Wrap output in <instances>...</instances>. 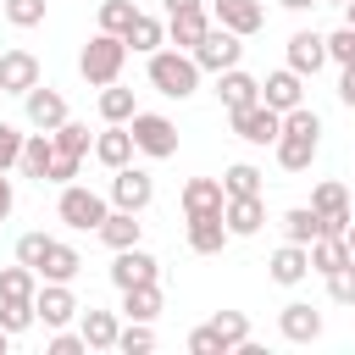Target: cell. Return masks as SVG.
<instances>
[{"instance_id": "48", "label": "cell", "mask_w": 355, "mask_h": 355, "mask_svg": "<svg viewBox=\"0 0 355 355\" xmlns=\"http://www.w3.org/2000/svg\"><path fill=\"white\" fill-rule=\"evenodd\" d=\"M50 355H89V338H83V327H78V333L55 327V338H50Z\"/></svg>"}, {"instance_id": "16", "label": "cell", "mask_w": 355, "mask_h": 355, "mask_svg": "<svg viewBox=\"0 0 355 355\" xmlns=\"http://www.w3.org/2000/svg\"><path fill=\"white\" fill-rule=\"evenodd\" d=\"M261 100H266L272 111H294V105H305V78H300L294 67L266 72V78H261Z\"/></svg>"}, {"instance_id": "32", "label": "cell", "mask_w": 355, "mask_h": 355, "mask_svg": "<svg viewBox=\"0 0 355 355\" xmlns=\"http://www.w3.org/2000/svg\"><path fill=\"white\" fill-rule=\"evenodd\" d=\"M122 39H128V50L150 55V50H161V44H166V22H155L150 11H139V17H133V28H128Z\"/></svg>"}, {"instance_id": "15", "label": "cell", "mask_w": 355, "mask_h": 355, "mask_svg": "<svg viewBox=\"0 0 355 355\" xmlns=\"http://www.w3.org/2000/svg\"><path fill=\"white\" fill-rule=\"evenodd\" d=\"M288 67H294L300 78H316V72L327 67V33H316V28H300V33L288 39Z\"/></svg>"}, {"instance_id": "25", "label": "cell", "mask_w": 355, "mask_h": 355, "mask_svg": "<svg viewBox=\"0 0 355 355\" xmlns=\"http://www.w3.org/2000/svg\"><path fill=\"white\" fill-rule=\"evenodd\" d=\"M78 272H83V255H78L72 244L50 239V250H44V266H39V277H44V283H72Z\"/></svg>"}, {"instance_id": "11", "label": "cell", "mask_w": 355, "mask_h": 355, "mask_svg": "<svg viewBox=\"0 0 355 355\" xmlns=\"http://www.w3.org/2000/svg\"><path fill=\"white\" fill-rule=\"evenodd\" d=\"M111 283H116V288H139V283H161V261H155L150 250H139V244H128V250H116V261H111Z\"/></svg>"}, {"instance_id": "46", "label": "cell", "mask_w": 355, "mask_h": 355, "mask_svg": "<svg viewBox=\"0 0 355 355\" xmlns=\"http://www.w3.org/2000/svg\"><path fill=\"white\" fill-rule=\"evenodd\" d=\"M189 355H227V344H222V333L205 322V327H194V333H189Z\"/></svg>"}, {"instance_id": "22", "label": "cell", "mask_w": 355, "mask_h": 355, "mask_svg": "<svg viewBox=\"0 0 355 355\" xmlns=\"http://www.w3.org/2000/svg\"><path fill=\"white\" fill-rule=\"evenodd\" d=\"M222 205H227L222 178H189L183 183V216H216Z\"/></svg>"}, {"instance_id": "50", "label": "cell", "mask_w": 355, "mask_h": 355, "mask_svg": "<svg viewBox=\"0 0 355 355\" xmlns=\"http://www.w3.org/2000/svg\"><path fill=\"white\" fill-rule=\"evenodd\" d=\"M338 100L355 111V72H349V67H344V78H338Z\"/></svg>"}, {"instance_id": "52", "label": "cell", "mask_w": 355, "mask_h": 355, "mask_svg": "<svg viewBox=\"0 0 355 355\" xmlns=\"http://www.w3.org/2000/svg\"><path fill=\"white\" fill-rule=\"evenodd\" d=\"M283 11H305V6H316V0H277Z\"/></svg>"}, {"instance_id": "19", "label": "cell", "mask_w": 355, "mask_h": 355, "mask_svg": "<svg viewBox=\"0 0 355 355\" xmlns=\"http://www.w3.org/2000/svg\"><path fill=\"white\" fill-rule=\"evenodd\" d=\"M266 272H272V283H283V288L305 283V277H311V244H288V239H283V244L272 250Z\"/></svg>"}, {"instance_id": "4", "label": "cell", "mask_w": 355, "mask_h": 355, "mask_svg": "<svg viewBox=\"0 0 355 355\" xmlns=\"http://www.w3.org/2000/svg\"><path fill=\"white\" fill-rule=\"evenodd\" d=\"M55 216H61L67 227H78V233H100V222L111 216V200L94 194V189H83V183H61Z\"/></svg>"}, {"instance_id": "34", "label": "cell", "mask_w": 355, "mask_h": 355, "mask_svg": "<svg viewBox=\"0 0 355 355\" xmlns=\"http://www.w3.org/2000/svg\"><path fill=\"white\" fill-rule=\"evenodd\" d=\"M133 111H139L133 105V89H122V83H105L100 89V116L105 122H133Z\"/></svg>"}, {"instance_id": "36", "label": "cell", "mask_w": 355, "mask_h": 355, "mask_svg": "<svg viewBox=\"0 0 355 355\" xmlns=\"http://www.w3.org/2000/svg\"><path fill=\"white\" fill-rule=\"evenodd\" d=\"M39 322V311H33V300H0V327L17 338V333H28Z\"/></svg>"}, {"instance_id": "33", "label": "cell", "mask_w": 355, "mask_h": 355, "mask_svg": "<svg viewBox=\"0 0 355 355\" xmlns=\"http://www.w3.org/2000/svg\"><path fill=\"white\" fill-rule=\"evenodd\" d=\"M39 283H44V277H39L33 266H22V261H17V266H6V272H0V300H33V294H39Z\"/></svg>"}, {"instance_id": "14", "label": "cell", "mask_w": 355, "mask_h": 355, "mask_svg": "<svg viewBox=\"0 0 355 355\" xmlns=\"http://www.w3.org/2000/svg\"><path fill=\"white\" fill-rule=\"evenodd\" d=\"M33 311H39V322L55 333V327H67L72 316H78V300H72V283H39V294H33Z\"/></svg>"}, {"instance_id": "44", "label": "cell", "mask_w": 355, "mask_h": 355, "mask_svg": "<svg viewBox=\"0 0 355 355\" xmlns=\"http://www.w3.org/2000/svg\"><path fill=\"white\" fill-rule=\"evenodd\" d=\"M22 144H28V133H17L11 122H0V172H11L22 161Z\"/></svg>"}, {"instance_id": "12", "label": "cell", "mask_w": 355, "mask_h": 355, "mask_svg": "<svg viewBox=\"0 0 355 355\" xmlns=\"http://www.w3.org/2000/svg\"><path fill=\"white\" fill-rule=\"evenodd\" d=\"M33 83H44V67H39V55L33 50H6L0 55V94H28Z\"/></svg>"}, {"instance_id": "27", "label": "cell", "mask_w": 355, "mask_h": 355, "mask_svg": "<svg viewBox=\"0 0 355 355\" xmlns=\"http://www.w3.org/2000/svg\"><path fill=\"white\" fill-rule=\"evenodd\" d=\"M139 233H144V222H133V211H116V205L100 222V244L105 250H128V244H139Z\"/></svg>"}, {"instance_id": "41", "label": "cell", "mask_w": 355, "mask_h": 355, "mask_svg": "<svg viewBox=\"0 0 355 355\" xmlns=\"http://www.w3.org/2000/svg\"><path fill=\"white\" fill-rule=\"evenodd\" d=\"M6 22L11 28H39L44 22V0H6Z\"/></svg>"}, {"instance_id": "35", "label": "cell", "mask_w": 355, "mask_h": 355, "mask_svg": "<svg viewBox=\"0 0 355 355\" xmlns=\"http://www.w3.org/2000/svg\"><path fill=\"white\" fill-rule=\"evenodd\" d=\"M211 327L222 333V344H227V355H233L239 344H250V316H244V311H216V316H211Z\"/></svg>"}, {"instance_id": "51", "label": "cell", "mask_w": 355, "mask_h": 355, "mask_svg": "<svg viewBox=\"0 0 355 355\" xmlns=\"http://www.w3.org/2000/svg\"><path fill=\"white\" fill-rule=\"evenodd\" d=\"M205 0H166V17H178V11H200Z\"/></svg>"}, {"instance_id": "29", "label": "cell", "mask_w": 355, "mask_h": 355, "mask_svg": "<svg viewBox=\"0 0 355 355\" xmlns=\"http://www.w3.org/2000/svg\"><path fill=\"white\" fill-rule=\"evenodd\" d=\"M283 239H288V244H316V239H322V216H316V205H294V211H283Z\"/></svg>"}, {"instance_id": "6", "label": "cell", "mask_w": 355, "mask_h": 355, "mask_svg": "<svg viewBox=\"0 0 355 355\" xmlns=\"http://www.w3.org/2000/svg\"><path fill=\"white\" fill-rule=\"evenodd\" d=\"M189 55L200 61V72H211V78H216V72H227V67H239V61H244V39H239L233 28H222V22H211V33H205Z\"/></svg>"}, {"instance_id": "2", "label": "cell", "mask_w": 355, "mask_h": 355, "mask_svg": "<svg viewBox=\"0 0 355 355\" xmlns=\"http://www.w3.org/2000/svg\"><path fill=\"white\" fill-rule=\"evenodd\" d=\"M150 89L166 94V100H189L200 89V61L189 50H150Z\"/></svg>"}, {"instance_id": "21", "label": "cell", "mask_w": 355, "mask_h": 355, "mask_svg": "<svg viewBox=\"0 0 355 355\" xmlns=\"http://www.w3.org/2000/svg\"><path fill=\"white\" fill-rule=\"evenodd\" d=\"M216 100L227 111H244V105L261 100V78H250L244 67H227V72H216Z\"/></svg>"}, {"instance_id": "53", "label": "cell", "mask_w": 355, "mask_h": 355, "mask_svg": "<svg viewBox=\"0 0 355 355\" xmlns=\"http://www.w3.org/2000/svg\"><path fill=\"white\" fill-rule=\"evenodd\" d=\"M344 28H355V0H344Z\"/></svg>"}, {"instance_id": "20", "label": "cell", "mask_w": 355, "mask_h": 355, "mask_svg": "<svg viewBox=\"0 0 355 355\" xmlns=\"http://www.w3.org/2000/svg\"><path fill=\"white\" fill-rule=\"evenodd\" d=\"M277 333H283L288 344H316V338H322V311H311L305 300H294V305L277 311Z\"/></svg>"}, {"instance_id": "38", "label": "cell", "mask_w": 355, "mask_h": 355, "mask_svg": "<svg viewBox=\"0 0 355 355\" xmlns=\"http://www.w3.org/2000/svg\"><path fill=\"white\" fill-rule=\"evenodd\" d=\"M222 189H227V194H261V166L233 161V166L222 172Z\"/></svg>"}, {"instance_id": "28", "label": "cell", "mask_w": 355, "mask_h": 355, "mask_svg": "<svg viewBox=\"0 0 355 355\" xmlns=\"http://www.w3.org/2000/svg\"><path fill=\"white\" fill-rule=\"evenodd\" d=\"M122 316H128V322H155V316H161V283L122 288Z\"/></svg>"}, {"instance_id": "13", "label": "cell", "mask_w": 355, "mask_h": 355, "mask_svg": "<svg viewBox=\"0 0 355 355\" xmlns=\"http://www.w3.org/2000/svg\"><path fill=\"white\" fill-rule=\"evenodd\" d=\"M211 22H222V28H233L239 39H250V33L266 28V6H261V0H211Z\"/></svg>"}, {"instance_id": "45", "label": "cell", "mask_w": 355, "mask_h": 355, "mask_svg": "<svg viewBox=\"0 0 355 355\" xmlns=\"http://www.w3.org/2000/svg\"><path fill=\"white\" fill-rule=\"evenodd\" d=\"M327 61H338V67H349V72H355V28L327 33Z\"/></svg>"}, {"instance_id": "3", "label": "cell", "mask_w": 355, "mask_h": 355, "mask_svg": "<svg viewBox=\"0 0 355 355\" xmlns=\"http://www.w3.org/2000/svg\"><path fill=\"white\" fill-rule=\"evenodd\" d=\"M122 61H128V39H122V33H105V28L78 50V72H83V83H94V89L116 83V78H122Z\"/></svg>"}, {"instance_id": "10", "label": "cell", "mask_w": 355, "mask_h": 355, "mask_svg": "<svg viewBox=\"0 0 355 355\" xmlns=\"http://www.w3.org/2000/svg\"><path fill=\"white\" fill-rule=\"evenodd\" d=\"M311 205H316V216H322V233H344V227L355 222V211H349V189L333 183V178L311 189Z\"/></svg>"}, {"instance_id": "40", "label": "cell", "mask_w": 355, "mask_h": 355, "mask_svg": "<svg viewBox=\"0 0 355 355\" xmlns=\"http://www.w3.org/2000/svg\"><path fill=\"white\" fill-rule=\"evenodd\" d=\"M116 349H122V355H150V349H155V333H150V322H128V327L116 333Z\"/></svg>"}, {"instance_id": "42", "label": "cell", "mask_w": 355, "mask_h": 355, "mask_svg": "<svg viewBox=\"0 0 355 355\" xmlns=\"http://www.w3.org/2000/svg\"><path fill=\"white\" fill-rule=\"evenodd\" d=\"M44 250H50V233H22V239H17V261L33 266V272L44 266Z\"/></svg>"}, {"instance_id": "24", "label": "cell", "mask_w": 355, "mask_h": 355, "mask_svg": "<svg viewBox=\"0 0 355 355\" xmlns=\"http://www.w3.org/2000/svg\"><path fill=\"white\" fill-rule=\"evenodd\" d=\"M50 161H55V139H50L44 128H39V133H28V144H22V161H17V172H22V178H39V183H44V178H50Z\"/></svg>"}, {"instance_id": "54", "label": "cell", "mask_w": 355, "mask_h": 355, "mask_svg": "<svg viewBox=\"0 0 355 355\" xmlns=\"http://www.w3.org/2000/svg\"><path fill=\"white\" fill-rule=\"evenodd\" d=\"M344 244H349V255H355V222H349V227H344Z\"/></svg>"}, {"instance_id": "5", "label": "cell", "mask_w": 355, "mask_h": 355, "mask_svg": "<svg viewBox=\"0 0 355 355\" xmlns=\"http://www.w3.org/2000/svg\"><path fill=\"white\" fill-rule=\"evenodd\" d=\"M133 144H139V155H150V161H166V155H178V122L172 116H161V111H133Z\"/></svg>"}, {"instance_id": "8", "label": "cell", "mask_w": 355, "mask_h": 355, "mask_svg": "<svg viewBox=\"0 0 355 355\" xmlns=\"http://www.w3.org/2000/svg\"><path fill=\"white\" fill-rule=\"evenodd\" d=\"M150 200H155V178H150L144 166L128 161V166L111 172V205H116V211H133V216H139Z\"/></svg>"}, {"instance_id": "7", "label": "cell", "mask_w": 355, "mask_h": 355, "mask_svg": "<svg viewBox=\"0 0 355 355\" xmlns=\"http://www.w3.org/2000/svg\"><path fill=\"white\" fill-rule=\"evenodd\" d=\"M227 122H233V133H239L244 144H255V150L277 144V133H283V111H272L266 100H255V105H244V111H227Z\"/></svg>"}, {"instance_id": "23", "label": "cell", "mask_w": 355, "mask_h": 355, "mask_svg": "<svg viewBox=\"0 0 355 355\" xmlns=\"http://www.w3.org/2000/svg\"><path fill=\"white\" fill-rule=\"evenodd\" d=\"M227 239H233V233H227V216H222V211H216V216H189V250H194V255H216Z\"/></svg>"}, {"instance_id": "43", "label": "cell", "mask_w": 355, "mask_h": 355, "mask_svg": "<svg viewBox=\"0 0 355 355\" xmlns=\"http://www.w3.org/2000/svg\"><path fill=\"white\" fill-rule=\"evenodd\" d=\"M327 294L338 305H355V261H344L338 272H327Z\"/></svg>"}, {"instance_id": "55", "label": "cell", "mask_w": 355, "mask_h": 355, "mask_svg": "<svg viewBox=\"0 0 355 355\" xmlns=\"http://www.w3.org/2000/svg\"><path fill=\"white\" fill-rule=\"evenodd\" d=\"M6 344H11V333H6V327H0V355H6Z\"/></svg>"}, {"instance_id": "37", "label": "cell", "mask_w": 355, "mask_h": 355, "mask_svg": "<svg viewBox=\"0 0 355 355\" xmlns=\"http://www.w3.org/2000/svg\"><path fill=\"white\" fill-rule=\"evenodd\" d=\"M133 17H139L133 0H100V28H105V33H128Z\"/></svg>"}, {"instance_id": "47", "label": "cell", "mask_w": 355, "mask_h": 355, "mask_svg": "<svg viewBox=\"0 0 355 355\" xmlns=\"http://www.w3.org/2000/svg\"><path fill=\"white\" fill-rule=\"evenodd\" d=\"M78 166H83V155L55 150V161H50V178H44V183H72V178H78Z\"/></svg>"}, {"instance_id": "49", "label": "cell", "mask_w": 355, "mask_h": 355, "mask_svg": "<svg viewBox=\"0 0 355 355\" xmlns=\"http://www.w3.org/2000/svg\"><path fill=\"white\" fill-rule=\"evenodd\" d=\"M11 205H17V189H11V178H6V172H0V222H6V216H11Z\"/></svg>"}, {"instance_id": "17", "label": "cell", "mask_w": 355, "mask_h": 355, "mask_svg": "<svg viewBox=\"0 0 355 355\" xmlns=\"http://www.w3.org/2000/svg\"><path fill=\"white\" fill-rule=\"evenodd\" d=\"M133 155H139V144H133V128H128V122H105V133H94V161H100V166L116 172V166H128Z\"/></svg>"}, {"instance_id": "57", "label": "cell", "mask_w": 355, "mask_h": 355, "mask_svg": "<svg viewBox=\"0 0 355 355\" xmlns=\"http://www.w3.org/2000/svg\"><path fill=\"white\" fill-rule=\"evenodd\" d=\"M0 11H6V0H0Z\"/></svg>"}, {"instance_id": "39", "label": "cell", "mask_w": 355, "mask_h": 355, "mask_svg": "<svg viewBox=\"0 0 355 355\" xmlns=\"http://www.w3.org/2000/svg\"><path fill=\"white\" fill-rule=\"evenodd\" d=\"M50 139H55V150H72V155H89V150H94L89 128H83V122H72V116H67V122H61V128H55Z\"/></svg>"}, {"instance_id": "31", "label": "cell", "mask_w": 355, "mask_h": 355, "mask_svg": "<svg viewBox=\"0 0 355 355\" xmlns=\"http://www.w3.org/2000/svg\"><path fill=\"white\" fill-rule=\"evenodd\" d=\"M116 333H122V322H116V311H83V338H89V349H116Z\"/></svg>"}, {"instance_id": "56", "label": "cell", "mask_w": 355, "mask_h": 355, "mask_svg": "<svg viewBox=\"0 0 355 355\" xmlns=\"http://www.w3.org/2000/svg\"><path fill=\"white\" fill-rule=\"evenodd\" d=\"M316 6H344V0H316Z\"/></svg>"}, {"instance_id": "1", "label": "cell", "mask_w": 355, "mask_h": 355, "mask_svg": "<svg viewBox=\"0 0 355 355\" xmlns=\"http://www.w3.org/2000/svg\"><path fill=\"white\" fill-rule=\"evenodd\" d=\"M277 166L283 172H305L311 161H316V150H322V116L311 111V105H294V111H283V133H277Z\"/></svg>"}, {"instance_id": "9", "label": "cell", "mask_w": 355, "mask_h": 355, "mask_svg": "<svg viewBox=\"0 0 355 355\" xmlns=\"http://www.w3.org/2000/svg\"><path fill=\"white\" fill-rule=\"evenodd\" d=\"M22 116H28V128H44V133H55V128L67 122V100H61V89H50V83H33V89L22 94Z\"/></svg>"}, {"instance_id": "18", "label": "cell", "mask_w": 355, "mask_h": 355, "mask_svg": "<svg viewBox=\"0 0 355 355\" xmlns=\"http://www.w3.org/2000/svg\"><path fill=\"white\" fill-rule=\"evenodd\" d=\"M222 216H227V233H233V239H255L261 222H266V200H261V194H227Z\"/></svg>"}, {"instance_id": "30", "label": "cell", "mask_w": 355, "mask_h": 355, "mask_svg": "<svg viewBox=\"0 0 355 355\" xmlns=\"http://www.w3.org/2000/svg\"><path fill=\"white\" fill-rule=\"evenodd\" d=\"M344 261H355V255H349V244H344V233H322V239L311 244V272H322V277H327V272H338Z\"/></svg>"}, {"instance_id": "26", "label": "cell", "mask_w": 355, "mask_h": 355, "mask_svg": "<svg viewBox=\"0 0 355 355\" xmlns=\"http://www.w3.org/2000/svg\"><path fill=\"white\" fill-rule=\"evenodd\" d=\"M205 33H211V17H205V6H200V11H178V17H166V39H172L178 50H194Z\"/></svg>"}]
</instances>
